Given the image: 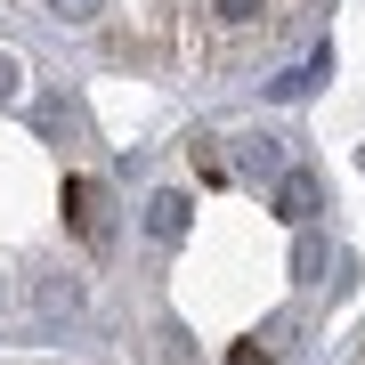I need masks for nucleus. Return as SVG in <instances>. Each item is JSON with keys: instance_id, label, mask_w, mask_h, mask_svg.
I'll return each instance as SVG.
<instances>
[{"instance_id": "obj_8", "label": "nucleus", "mask_w": 365, "mask_h": 365, "mask_svg": "<svg viewBox=\"0 0 365 365\" xmlns=\"http://www.w3.org/2000/svg\"><path fill=\"white\" fill-rule=\"evenodd\" d=\"M317 268H325V252H317V235H300L292 244V276H317Z\"/></svg>"}, {"instance_id": "obj_1", "label": "nucleus", "mask_w": 365, "mask_h": 365, "mask_svg": "<svg viewBox=\"0 0 365 365\" xmlns=\"http://www.w3.org/2000/svg\"><path fill=\"white\" fill-rule=\"evenodd\" d=\"M317 211H325V179H317V170H284V179H276V220L309 227Z\"/></svg>"}, {"instance_id": "obj_9", "label": "nucleus", "mask_w": 365, "mask_h": 365, "mask_svg": "<svg viewBox=\"0 0 365 365\" xmlns=\"http://www.w3.org/2000/svg\"><path fill=\"white\" fill-rule=\"evenodd\" d=\"M16 90H25V66H16V57H9V49H0V106H9Z\"/></svg>"}, {"instance_id": "obj_3", "label": "nucleus", "mask_w": 365, "mask_h": 365, "mask_svg": "<svg viewBox=\"0 0 365 365\" xmlns=\"http://www.w3.org/2000/svg\"><path fill=\"white\" fill-rule=\"evenodd\" d=\"M187 220H195V203H187L179 187L146 195V235H155V244H179V235H187Z\"/></svg>"}, {"instance_id": "obj_2", "label": "nucleus", "mask_w": 365, "mask_h": 365, "mask_svg": "<svg viewBox=\"0 0 365 365\" xmlns=\"http://www.w3.org/2000/svg\"><path fill=\"white\" fill-rule=\"evenodd\" d=\"M66 211H73V227H81V244H106V187L98 179H66Z\"/></svg>"}, {"instance_id": "obj_10", "label": "nucleus", "mask_w": 365, "mask_h": 365, "mask_svg": "<svg viewBox=\"0 0 365 365\" xmlns=\"http://www.w3.org/2000/svg\"><path fill=\"white\" fill-rule=\"evenodd\" d=\"M0 309H9V284H0Z\"/></svg>"}, {"instance_id": "obj_5", "label": "nucleus", "mask_w": 365, "mask_h": 365, "mask_svg": "<svg viewBox=\"0 0 365 365\" xmlns=\"http://www.w3.org/2000/svg\"><path fill=\"white\" fill-rule=\"evenodd\" d=\"M211 16H220V25H260L268 0H211Z\"/></svg>"}, {"instance_id": "obj_6", "label": "nucleus", "mask_w": 365, "mask_h": 365, "mask_svg": "<svg viewBox=\"0 0 365 365\" xmlns=\"http://www.w3.org/2000/svg\"><path fill=\"white\" fill-rule=\"evenodd\" d=\"M49 16H66V25H98L106 0H49Z\"/></svg>"}, {"instance_id": "obj_7", "label": "nucleus", "mask_w": 365, "mask_h": 365, "mask_svg": "<svg viewBox=\"0 0 365 365\" xmlns=\"http://www.w3.org/2000/svg\"><path fill=\"white\" fill-rule=\"evenodd\" d=\"M41 309H49V317H73L81 309V284H41Z\"/></svg>"}, {"instance_id": "obj_4", "label": "nucleus", "mask_w": 365, "mask_h": 365, "mask_svg": "<svg viewBox=\"0 0 365 365\" xmlns=\"http://www.w3.org/2000/svg\"><path fill=\"white\" fill-rule=\"evenodd\" d=\"M325 73H333V57H325V49H317V57H309V66H292L284 81H268V98H309V90H317V81H325Z\"/></svg>"}]
</instances>
